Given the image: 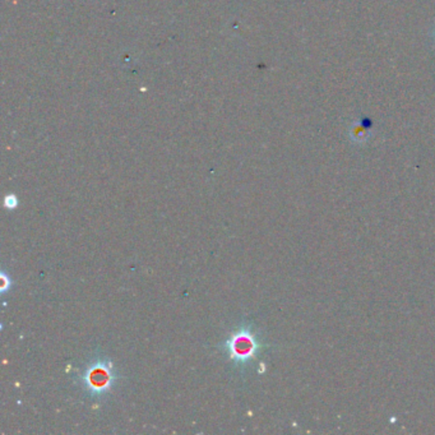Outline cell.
I'll return each mask as SVG.
<instances>
[{
	"label": "cell",
	"mask_w": 435,
	"mask_h": 435,
	"mask_svg": "<svg viewBox=\"0 0 435 435\" xmlns=\"http://www.w3.org/2000/svg\"><path fill=\"white\" fill-rule=\"evenodd\" d=\"M4 205H6V207L9 208V210H15L17 205H18V201H17V198L15 197V196H8V197H6Z\"/></svg>",
	"instance_id": "3957f363"
},
{
	"label": "cell",
	"mask_w": 435,
	"mask_h": 435,
	"mask_svg": "<svg viewBox=\"0 0 435 435\" xmlns=\"http://www.w3.org/2000/svg\"><path fill=\"white\" fill-rule=\"evenodd\" d=\"M226 348L229 350L230 357L234 361L246 363L257 354L259 345L255 340L253 333L246 327H243L240 331L232 334V337L226 342Z\"/></svg>",
	"instance_id": "7a4b0ae2"
},
{
	"label": "cell",
	"mask_w": 435,
	"mask_h": 435,
	"mask_svg": "<svg viewBox=\"0 0 435 435\" xmlns=\"http://www.w3.org/2000/svg\"><path fill=\"white\" fill-rule=\"evenodd\" d=\"M114 378L115 375L112 373V365L105 363L103 360H99L88 366L82 377V382L91 395H101L110 389Z\"/></svg>",
	"instance_id": "6da1fadb"
}]
</instances>
